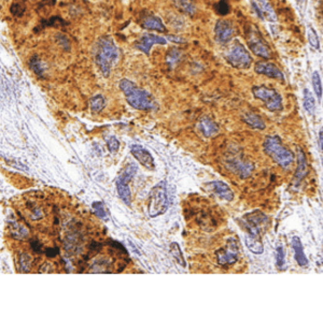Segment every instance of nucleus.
I'll return each mask as SVG.
<instances>
[{
    "mask_svg": "<svg viewBox=\"0 0 323 319\" xmlns=\"http://www.w3.org/2000/svg\"><path fill=\"white\" fill-rule=\"evenodd\" d=\"M95 63L105 78L110 76L113 64L119 61L120 57V49L109 36H103L98 40L96 44Z\"/></svg>",
    "mask_w": 323,
    "mask_h": 319,
    "instance_id": "obj_1",
    "label": "nucleus"
},
{
    "mask_svg": "<svg viewBox=\"0 0 323 319\" xmlns=\"http://www.w3.org/2000/svg\"><path fill=\"white\" fill-rule=\"evenodd\" d=\"M121 91L126 97L127 102L131 104L134 109L141 110V111H150L155 107L151 95L145 89L139 88L135 83L129 81L127 79H123L120 81Z\"/></svg>",
    "mask_w": 323,
    "mask_h": 319,
    "instance_id": "obj_2",
    "label": "nucleus"
},
{
    "mask_svg": "<svg viewBox=\"0 0 323 319\" xmlns=\"http://www.w3.org/2000/svg\"><path fill=\"white\" fill-rule=\"evenodd\" d=\"M263 146L267 155L282 168H288L294 161L293 153L283 145L279 137H267Z\"/></svg>",
    "mask_w": 323,
    "mask_h": 319,
    "instance_id": "obj_3",
    "label": "nucleus"
},
{
    "mask_svg": "<svg viewBox=\"0 0 323 319\" xmlns=\"http://www.w3.org/2000/svg\"><path fill=\"white\" fill-rule=\"evenodd\" d=\"M270 223V219L261 212H253L241 219V226L246 231V236L261 239L265 232L266 227Z\"/></svg>",
    "mask_w": 323,
    "mask_h": 319,
    "instance_id": "obj_4",
    "label": "nucleus"
},
{
    "mask_svg": "<svg viewBox=\"0 0 323 319\" xmlns=\"http://www.w3.org/2000/svg\"><path fill=\"white\" fill-rule=\"evenodd\" d=\"M149 215L156 217L165 213L168 208V199L165 183H160L154 186L149 195Z\"/></svg>",
    "mask_w": 323,
    "mask_h": 319,
    "instance_id": "obj_5",
    "label": "nucleus"
},
{
    "mask_svg": "<svg viewBox=\"0 0 323 319\" xmlns=\"http://www.w3.org/2000/svg\"><path fill=\"white\" fill-rule=\"evenodd\" d=\"M225 59L232 67L236 69H247L251 66L252 57L248 49L238 40L232 44L225 54Z\"/></svg>",
    "mask_w": 323,
    "mask_h": 319,
    "instance_id": "obj_6",
    "label": "nucleus"
},
{
    "mask_svg": "<svg viewBox=\"0 0 323 319\" xmlns=\"http://www.w3.org/2000/svg\"><path fill=\"white\" fill-rule=\"evenodd\" d=\"M252 94L256 99H260L264 102L265 107L271 112H280L282 111V98L275 89L267 87L265 85L252 87Z\"/></svg>",
    "mask_w": 323,
    "mask_h": 319,
    "instance_id": "obj_7",
    "label": "nucleus"
},
{
    "mask_svg": "<svg viewBox=\"0 0 323 319\" xmlns=\"http://www.w3.org/2000/svg\"><path fill=\"white\" fill-rule=\"evenodd\" d=\"M247 42L248 47H249V48L256 56L264 59L272 58V49L268 47L265 40L261 36L257 28H255V26H251L249 32H248Z\"/></svg>",
    "mask_w": 323,
    "mask_h": 319,
    "instance_id": "obj_8",
    "label": "nucleus"
},
{
    "mask_svg": "<svg viewBox=\"0 0 323 319\" xmlns=\"http://www.w3.org/2000/svg\"><path fill=\"white\" fill-rule=\"evenodd\" d=\"M216 255L218 263L220 266L225 267L234 265L238 260V256H239V245H238L236 240H230L224 248L217 251Z\"/></svg>",
    "mask_w": 323,
    "mask_h": 319,
    "instance_id": "obj_9",
    "label": "nucleus"
},
{
    "mask_svg": "<svg viewBox=\"0 0 323 319\" xmlns=\"http://www.w3.org/2000/svg\"><path fill=\"white\" fill-rule=\"evenodd\" d=\"M235 31L233 24L227 21V19H219L215 26V34L218 43L226 44L230 42L233 36H234Z\"/></svg>",
    "mask_w": 323,
    "mask_h": 319,
    "instance_id": "obj_10",
    "label": "nucleus"
},
{
    "mask_svg": "<svg viewBox=\"0 0 323 319\" xmlns=\"http://www.w3.org/2000/svg\"><path fill=\"white\" fill-rule=\"evenodd\" d=\"M255 71L258 74H263L268 78L279 80L285 82V74L278 68L275 64L270 62H257L255 66Z\"/></svg>",
    "mask_w": 323,
    "mask_h": 319,
    "instance_id": "obj_11",
    "label": "nucleus"
},
{
    "mask_svg": "<svg viewBox=\"0 0 323 319\" xmlns=\"http://www.w3.org/2000/svg\"><path fill=\"white\" fill-rule=\"evenodd\" d=\"M166 43L167 41L165 38L158 37L156 34H152V33H145L135 44V48L139 49V51H141L142 53L149 55L150 54V49L154 44H163V46H165Z\"/></svg>",
    "mask_w": 323,
    "mask_h": 319,
    "instance_id": "obj_12",
    "label": "nucleus"
},
{
    "mask_svg": "<svg viewBox=\"0 0 323 319\" xmlns=\"http://www.w3.org/2000/svg\"><path fill=\"white\" fill-rule=\"evenodd\" d=\"M131 152L133 154V156L135 157L139 163H141L143 167H146L147 169H154V159L151 156V154L149 153L146 148H143L141 145H133L131 147Z\"/></svg>",
    "mask_w": 323,
    "mask_h": 319,
    "instance_id": "obj_13",
    "label": "nucleus"
},
{
    "mask_svg": "<svg viewBox=\"0 0 323 319\" xmlns=\"http://www.w3.org/2000/svg\"><path fill=\"white\" fill-rule=\"evenodd\" d=\"M208 187H209L212 191H215L223 200L232 201L233 198H234V193H233L232 189L228 187V185H226L225 183L220 181L211 182L208 184Z\"/></svg>",
    "mask_w": 323,
    "mask_h": 319,
    "instance_id": "obj_14",
    "label": "nucleus"
},
{
    "mask_svg": "<svg viewBox=\"0 0 323 319\" xmlns=\"http://www.w3.org/2000/svg\"><path fill=\"white\" fill-rule=\"evenodd\" d=\"M292 246H293V249H294V257H295L297 265L303 269L308 268V266H309V262H308V259L306 258L304 248H303V244L299 237H294L292 239Z\"/></svg>",
    "mask_w": 323,
    "mask_h": 319,
    "instance_id": "obj_15",
    "label": "nucleus"
},
{
    "mask_svg": "<svg viewBox=\"0 0 323 319\" xmlns=\"http://www.w3.org/2000/svg\"><path fill=\"white\" fill-rule=\"evenodd\" d=\"M142 27L149 31H155L158 32H166V27L162 19L157 16H148L142 23Z\"/></svg>",
    "mask_w": 323,
    "mask_h": 319,
    "instance_id": "obj_16",
    "label": "nucleus"
},
{
    "mask_svg": "<svg viewBox=\"0 0 323 319\" xmlns=\"http://www.w3.org/2000/svg\"><path fill=\"white\" fill-rule=\"evenodd\" d=\"M200 128L204 136L207 138L215 136V134H217L219 131L218 125L209 117L202 118V121L200 122Z\"/></svg>",
    "mask_w": 323,
    "mask_h": 319,
    "instance_id": "obj_17",
    "label": "nucleus"
},
{
    "mask_svg": "<svg viewBox=\"0 0 323 319\" xmlns=\"http://www.w3.org/2000/svg\"><path fill=\"white\" fill-rule=\"evenodd\" d=\"M172 2L178 10H180L187 16H193L196 13V6L194 4L193 0H172Z\"/></svg>",
    "mask_w": 323,
    "mask_h": 319,
    "instance_id": "obj_18",
    "label": "nucleus"
},
{
    "mask_svg": "<svg viewBox=\"0 0 323 319\" xmlns=\"http://www.w3.org/2000/svg\"><path fill=\"white\" fill-rule=\"evenodd\" d=\"M242 119H243V122L247 123L250 127L255 128V129H258V130H263V129H265V127H266V125L264 122H263V119L258 116L257 114H255V113H251V112L246 113L245 115H243Z\"/></svg>",
    "mask_w": 323,
    "mask_h": 319,
    "instance_id": "obj_19",
    "label": "nucleus"
},
{
    "mask_svg": "<svg viewBox=\"0 0 323 319\" xmlns=\"http://www.w3.org/2000/svg\"><path fill=\"white\" fill-rule=\"evenodd\" d=\"M246 245L250 249V252L256 254V255H260V254L264 252V245H263L261 239L246 236Z\"/></svg>",
    "mask_w": 323,
    "mask_h": 319,
    "instance_id": "obj_20",
    "label": "nucleus"
},
{
    "mask_svg": "<svg viewBox=\"0 0 323 319\" xmlns=\"http://www.w3.org/2000/svg\"><path fill=\"white\" fill-rule=\"evenodd\" d=\"M257 2L260 3L261 10L263 12V16H265L268 21L271 22H276L277 21V16L274 11V9L271 6V3L268 0H257Z\"/></svg>",
    "mask_w": 323,
    "mask_h": 319,
    "instance_id": "obj_21",
    "label": "nucleus"
},
{
    "mask_svg": "<svg viewBox=\"0 0 323 319\" xmlns=\"http://www.w3.org/2000/svg\"><path fill=\"white\" fill-rule=\"evenodd\" d=\"M182 52L176 48H170L166 55V63L170 68H173L176 64L181 61Z\"/></svg>",
    "mask_w": 323,
    "mask_h": 319,
    "instance_id": "obj_22",
    "label": "nucleus"
},
{
    "mask_svg": "<svg viewBox=\"0 0 323 319\" xmlns=\"http://www.w3.org/2000/svg\"><path fill=\"white\" fill-rule=\"evenodd\" d=\"M303 94H304V97H303V102H304V108H305V110H306V111L308 113L312 114V113L315 112V109H316L315 98H314V96H312L311 92L308 88H305L304 92H303Z\"/></svg>",
    "mask_w": 323,
    "mask_h": 319,
    "instance_id": "obj_23",
    "label": "nucleus"
},
{
    "mask_svg": "<svg viewBox=\"0 0 323 319\" xmlns=\"http://www.w3.org/2000/svg\"><path fill=\"white\" fill-rule=\"evenodd\" d=\"M307 173V166H306V158L303 154L302 149H300L299 152V167H297V171H296V182H300L301 179L306 175Z\"/></svg>",
    "mask_w": 323,
    "mask_h": 319,
    "instance_id": "obj_24",
    "label": "nucleus"
},
{
    "mask_svg": "<svg viewBox=\"0 0 323 319\" xmlns=\"http://www.w3.org/2000/svg\"><path fill=\"white\" fill-rule=\"evenodd\" d=\"M170 253H171L172 257L176 259V261L179 263V265H180L183 268H186L187 263H186L185 258H183V255H182V253H181V249H180V247H179L178 244L176 242H172L170 244Z\"/></svg>",
    "mask_w": 323,
    "mask_h": 319,
    "instance_id": "obj_25",
    "label": "nucleus"
},
{
    "mask_svg": "<svg viewBox=\"0 0 323 319\" xmlns=\"http://www.w3.org/2000/svg\"><path fill=\"white\" fill-rule=\"evenodd\" d=\"M106 106V101H105V98L102 95H96V96H94L91 99V110L93 112L98 113L101 112L102 110L105 108Z\"/></svg>",
    "mask_w": 323,
    "mask_h": 319,
    "instance_id": "obj_26",
    "label": "nucleus"
},
{
    "mask_svg": "<svg viewBox=\"0 0 323 319\" xmlns=\"http://www.w3.org/2000/svg\"><path fill=\"white\" fill-rule=\"evenodd\" d=\"M307 36H308V42H309L310 46L319 49L320 48V41H319V37H318L317 32L314 29L312 26H308L307 28Z\"/></svg>",
    "mask_w": 323,
    "mask_h": 319,
    "instance_id": "obj_27",
    "label": "nucleus"
},
{
    "mask_svg": "<svg viewBox=\"0 0 323 319\" xmlns=\"http://www.w3.org/2000/svg\"><path fill=\"white\" fill-rule=\"evenodd\" d=\"M312 86H314V91L317 95V97L321 99L322 98V93H323V88H322V83H321V78L320 74L318 71H314L312 73Z\"/></svg>",
    "mask_w": 323,
    "mask_h": 319,
    "instance_id": "obj_28",
    "label": "nucleus"
},
{
    "mask_svg": "<svg viewBox=\"0 0 323 319\" xmlns=\"http://www.w3.org/2000/svg\"><path fill=\"white\" fill-rule=\"evenodd\" d=\"M276 266L278 270H285L286 269V259H285V251L282 246H278L276 249Z\"/></svg>",
    "mask_w": 323,
    "mask_h": 319,
    "instance_id": "obj_29",
    "label": "nucleus"
},
{
    "mask_svg": "<svg viewBox=\"0 0 323 319\" xmlns=\"http://www.w3.org/2000/svg\"><path fill=\"white\" fill-rule=\"evenodd\" d=\"M29 66H31V68L34 70V72L38 74V76H40L42 77L43 76V71H44V69L42 67V63L40 59H39L38 56H33L31 58V61H29Z\"/></svg>",
    "mask_w": 323,
    "mask_h": 319,
    "instance_id": "obj_30",
    "label": "nucleus"
},
{
    "mask_svg": "<svg viewBox=\"0 0 323 319\" xmlns=\"http://www.w3.org/2000/svg\"><path fill=\"white\" fill-rule=\"evenodd\" d=\"M215 9L217 13L220 14V16H226V14H228L231 11L230 4L226 2V0H222V1L218 2L215 6Z\"/></svg>",
    "mask_w": 323,
    "mask_h": 319,
    "instance_id": "obj_31",
    "label": "nucleus"
},
{
    "mask_svg": "<svg viewBox=\"0 0 323 319\" xmlns=\"http://www.w3.org/2000/svg\"><path fill=\"white\" fill-rule=\"evenodd\" d=\"M93 208H94V210H95L96 215H98L101 218L107 221V219H108V214H107V212L105 210V207H103V204L102 202H94L93 203Z\"/></svg>",
    "mask_w": 323,
    "mask_h": 319,
    "instance_id": "obj_32",
    "label": "nucleus"
},
{
    "mask_svg": "<svg viewBox=\"0 0 323 319\" xmlns=\"http://www.w3.org/2000/svg\"><path fill=\"white\" fill-rule=\"evenodd\" d=\"M66 24L63 19L59 16H53L51 19L49 21H46L42 23V27H47V26H52V27H57V26H64Z\"/></svg>",
    "mask_w": 323,
    "mask_h": 319,
    "instance_id": "obj_33",
    "label": "nucleus"
},
{
    "mask_svg": "<svg viewBox=\"0 0 323 319\" xmlns=\"http://www.w3.org/2000/svg\"><path fill=\"white\" fill-rule=\"evenodd\" d=\"M12 233H13V237L16 238V239H23V238H25V237L27 236L28 232H27V230L24 227L19 226V225H17V223H16V225H13Z\"/></svg>",
    "mask_w": 323,
    "mask_h": 319,
    "instance_id": "obj_34",
    "label": "nucleus"
},
{
    "mask_svg": "<svg viewBox=\"0 0 323 319\" xmlns=\"http://www.w3.org/2000/svg\"><path fill=\"white\" fill-rule=\"evenodd\" d=\"M19 265H21L22 272H28L29 268H31V257L24 254V255H22V257L19 258Z\"/></svg>",
    "mask_w": 323,
    "mask_h": 319,
    "instance_id": "obj_35",
    "label": "nucleus"
},
{
    "mask_svg": "<svg viewBox=\"0 0 323 319\" xmlns=\"http://www.w3.org/2000/svg\"><path fill=\"white\" fill-rule=\"evenodd\" d=\"M24 12H25V9H24V7L22 6V4H19V3H13L12 4L11 13L13 14L14 16L21 17L24 14Z\"/></svg>",
    "mask_w": 323,
    "mask_h": 319,
    "instance_id": "obj_36",
    "label": "nucleus"
},
{
    "mask_svg": "<svg viewBox=\"0 0 323 319\" xmlns=\"http://www.w3.org/2000/svg\"><path fill=\"white\" fill-rule=\"evenodd\" d=\"M107 144H108V147L110 149L111 152H117L119 149V146H120V142L118 141L117 138L114 137H110L109 139H107Z\"/></svg>",
    "mask_w": 323,
    "mask_h": 319,
    "instance_id": "obj_37",
    "label": "nucleus"
},
{
    "mask_svg": "<svg viewBox=\"0 0 323 319\" xmlns=\"http://www.w3.org/2000/svg\"><path fill=\"white\" fill-rule=\"evenodd\" d=\"M251 4H252V8H253V9H255V13L257 14V16H258V17H260L261 19H263V18H264V16H263V12H262V10H261V8H260V7H257V6H256V3H255V1H252V2H251Z\"/></svg>",
    "mask_w": 323,
    "mask_h": 319,
    "instance_id": "obj_38",
    "label": "nucleus"
},
{
    "mask_svg": "<svg viewBox=\"0 0 323 319\" xmlns=\"http://www.w3.org/2000/svg\"><path fill=\"white\" fill-rule=\"evenodd\" d=\"M319 145H320L321 151L323 152V127L320 129V131H319Z\"/></svg>",
    "mask_w": 323,
    "mask_h": 319,
    "instance_id": "obj_39",
    "label": "nucleus"
},
{
    "mask_svg": "<svg viewBox=\"0 0 323 319\" xmlns=\"http://www.w3.org/2000/svg\"><path fill=\"white\" fill-rule=\"evenodd\" d=\"M170 40H171L173 42H185V40L179 37H170Z\"/></svg>",
    "mask_w": 323,
    "mask_h": 319,
    "instance_id": "obj_40",
    "label": "nucleus"
},
{
    "mask_svg": "<svg viewBox=\"0 0 323 319\" xmlns=\"http://www.w3.org/2000/svg\"><path fill=\"white\" fill-rule=\"evenodd\" d=\"M297 1H299V2H304L305 0H297Z\"/></svg>",
    "mask_w": 323,
    "mask_h": 319,
    "instance_id": "obj_41",
    "label": "nucleus"
}]
</instances>
